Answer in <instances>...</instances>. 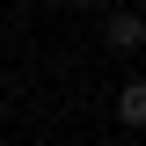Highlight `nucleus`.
Listing matches in <instances>:
<instances>
[{
    "instance_id": "obj_1",
    "label": "nucleus",
    "mask_w": 146,
    "mask_h": 146,
    "mask_svg": "<svg viewBox=\"0 0 146 146\" xmlns=\"http://www.w3.org/2000/svg\"><path fill=\"white\" fill-rule=\"evenodd\" d=\"M110 44L117 51H146V22L139 15H110Z\"/></svg>"
},
{
    "instance_id": "obj_2",
    "label": "nucleus",
    "mask_w": 146,
    "mask_h": 146,
    "mask_svg": "<svg viewBox=\"0 0 146 146\" xmlns=\"http://www.w3.org/2000/svg\"><path fill=\"white\" fill-rule=\"evenodd\" d=\"M117 117H124V124H146V80H131V88L117 95Z\"/></svg>"
},
{
    "instance_id": "obj_3",
    "label": "nucleus",
    "mask_w": 146,
    "mask_h": 146,
    "mask_svg": "<svg viewBox=\"0 0 146 146\" xmlns=\"http://www.w3.org/2000/svg\"><path fill=\"white\" fill-rule=\"evenodd\" d=\"M80 7H88V0H80Z\"/></svg>"
}]
</instances>
